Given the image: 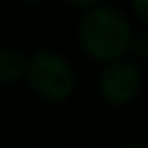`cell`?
<instances>
[{
    "mask_svg": "<svg viewBox=\"0 0 148 148\" xmlns=\"http://www.w3.org/2000/svg\"><path fill=\"white\" fill-rule=\"evenodd\" d=\"M24 2H44V0H24Z\"/></svg>",
    "mask_w": 148,
    "mask_h": 148,
    "instance_id": "ba28073f",
    "label": "cell"
},
{
    "mask_svg": "<svg viewBox=\"0 0 148 148\" xmlns=\"http://www.w3.org/2000/svg\"><path fill=\"white\" fill-rule=\"evenodd\" d=\"M79 42L89 57L113 63L131 50L133 31L122 11L113 7H94L79 24Z\"/></svg>",
    "mask_w": 148,
    "mask_h": 148,
    "instance_id": "6da1fadb",
    "label": "cell"
},
{
    "mask_svg": "<svg viewBox=\"0 0 148 148\" xmlns=\"http://www.w3.org/2000/svg\"><path fill=\"white\" fill-rule=\"evenodd\" d=\"M26 83L46 102H61L74 89V72L70 63L50 50H37L26 59Z\"/></svg>",
    "mask_w": 148,
    "mask_h": 148,
    "instance_id": "7a4b0ae2",
    "label": "cell"
},
{
    "mask_svg": "<svg viewBox=\"0 0 148 148\" xmlns=\"http://www.w3.org/2000/svg\"><path fill=\"white\" fill-rule=\"evenodd\" d=\"M72 7H76V9H94V7H98L102 2V0H68Z\"/></svg>",
    "mask_w": 148,
    "mask_h": 148,
    "instance_id": "8992f818",
    "label": "cell"
},
{
    "mask_svg": "<svg viewBox=\"0 0 148 148\" xmlns=\"http://www.w3.org/2000/svg\"><path fill=\"white\" fill-rule=\"evenodd\" d=\"M124 148H146L144 144H129V146H124Z\"/></svg>",
    "mask_w": 148,
    "mask_h": 148,
    "instance_id": "52a82bcc",
    "label": "cell"
},
{
    "mask_svg": "<svg viewBox=\"0 0 148 148\" xmlns=\"http://www.w3.org/2000/svg\"><path fill=\"white\" fill-rule=\"evenodd\" d=\"M100 94L116 107L129 105L142 87V74L133 61H113L100 74Z\"/></svg>",
    "mask_w": 148,
    "mask_h": 148,
    "instance_id": "3957f363",
    "label": "cell"
},
{
    "mask_svg": "<svg viewBox=\"0 0 148 148\" xmlns=\"http://www.w3.org/2000/svg\"><path fill=\"white\" fill-rule=\"evenodd\" d=\"M26 72V57L13 48H0V83H15Z\"/></svg>",
    "mask_w": 148,
    "mask_h": 148,
    "instance_id": "277c9868",
    "label": "cell"
},
{
    "mask_svg": "<svg viewBox=\"0 0 148 148\" xmlns=\"http://www.w3.org/2000/svg\"><path fill=\"white\" fill-rule=\"evenodd\" d=\"M133 11L142 22H148V0H131Z\"/></svg>",
    "mask_w": 148,
    "mask_h": 148,
    "instance_id": "5b68a950",
    "label": "cell"
}]
</instances>
